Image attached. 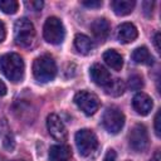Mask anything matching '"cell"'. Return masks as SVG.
I'll return each instance as SVG.
<instances>
[{
    "instance_id": "1",
    "label": "cell",
    "mask_w": 161,
    "mask_h": 161,
    "mask_svg": "<svg viewBox=\"0 0 161 161\" xmlns=\"http://www.w3.org/2000/svg\"><path fill=\"white\" fill-rule=\"evenodd\" d=\"M0 70L4 73V75L14 82L18 83L24 77L25 64L23 58L16 53H6L0 58Z\"/></svg>"
},
{
    "instance_id": "2",
    "label": "cell",
    "mask_w": 161,
    "mask_h": 161,
    "mask_svg": "<svg viewBox=\"0 0 161 161\" xmlns=\"http://www.w3.org/2000/svg\"><path fill=\"white\" fill-rule=\"evenodd\" d=\"M33 75L38 82L47 83L54 79L57 75V64L52 55L43 54L35 58L33 63Z\"/></svg>"
},
{
    "instance_id": "3",
    "label": "cell",
    "mask_w": 161,
    "mask_h": 161,
    "mask_svg": "<svg viewBox=\"0 0 161 161\" xmlns=\"http://www.w3.org/2000/svg\"><path fill=\"white\" fill-rule=\"evenodd\" d=\"M35 39V28L26 18H20L14 25V40L19 47L29 48Z\"/></svg>"
},
{
    "instance_id": "4",
    "label": "cell",
    "mask_w": 161,
    "mask_h": 161,
    "mask_svg": "<svg viewBox=\"0 0 161 161\" xmlns=\"http://www.w3.org/2000/svg\"><path fill=\"white\" fill-rule=\"evenodd\" d=\"M43 36L45 42L50 44H60L65 36V29L60 19L57 16H49L43 26Z\"/></svg>"
},
{
    "instance_id": "5",
    "label": "cell",
    "mask_w": 161,
    "mask_h": 161,
    "mask_svg": "<svg viewBox=\"0 0 161 161\" xmlns=\"http://www.w3.org/2000/svg\"><path fill=\"white\" fill-rule=\"evenodd\" d=\"M74 141H75V146H77V148H78V152H79V155H82V156H88V155H91V153L97 148V146H98L97 136L94 135L93 131L87 130V128L79 130V131L75 133Z\"/></svg>"
},
{
    "instance_id": "6",
    "label": "cell",
    "mask_w": 161,
    "mask_h": 161,
    "mask_svg": "<svg viewBox=\"0 0 161 161\" xmlns=\"http://www.w3.org/2000/svg\"><path fill=\"white\" fill-rule=\"evenodd\" d=\"M102 123L103 127L109 132V133H118L125 125V114L122 111L117 107H108L102 117Z\"/></svg>"
},
{
    "instance_id": "7",
    "label": "cell",
    "mask_w": 161,
    "mask_h": 161,
    "mask_svg": "<svg viewBox=\"0 0 161 161\" xmlns=\"http://www.w3.org/2000/svg\"><path fill=\"white\" fill-rule=\"evenodd\" d=\"M74 103L87 116L94 114L98 111V108H99V99H98V97L94 93L88 92V91H79V92H77L75 96H74Z\"/></svg>"
},
{
    "instance_id": "8",
    "label": "cell",
    "mask_w": 161,
    "mask_h": 161,
    "mask_svg": "<svg viewBox=\"0 0 161 161\" xmlns=\"http://www.w3.org/2000/svg\"><path fill=\"white\" fill-rule=\"evenodd\" d=\"M128 143L136 152H143L148 147V133L143 125L138 123L131 130L128 135Z\"/></svg>"
},
{
    "instance_id": "9",
    "label": "cell",
    "mask_w": 161,
    "mask_h": 161,
    "mask_svg": "<svg viewBox=\"0 0 161 161\" xmlns=\"http://www.w3.org/2000/svg\"><path fill=\"white\" fill-rule=\"evenodd\" d=\"M47 128H48V132L49 135L57 140V141H65L67 140V136H68V132H67V128L63 123V121L59 118L58 114L55 113H50L47 118Z\"/></svg>"
},
{
    "instance_id": "10",
    "label": "cell",
    "mask_w": 161,
    "mask_h": 161,
    "mask_svg": "<svg viewBox=\"0 0 161 161\" xmlns=\"http://www.w3.org/2000/svg\"><path fill=\"white\" fill-rule=\"evenodd\" d=\"M132 106H133V109L141 114V116H146L151 112L152 107H153V102H152V98L143 93V92H140L137 93L133 99H132Z\"/></svg>"
},
{
    "instance_id": "11",
    "label": "cell",
    "mask_w": 161,
    "mask_h": 161,
    "mask_svg": "<svg viewBox=\"0 0 161 161\" xmlns=\"http://www.w3.org/2000/svg\"><path fill=\"white\" fill-rule=\"evenodd\" d=\"M91 30H92V34L93 36L99 42V43H103L108 35H109V30H111V26H109V23L107 19L104 18H98L96 19L92 24H91Z\"/></svg>"
},
{
    "instance_id": "12",
    "label": "cell",
    "mask_w": 161,
    "mask_h": 161,
    "mask_svg": "<svg viewBox=\"0 0 161 161\" xmlns=\"http://www.w3.org/2000/svg\"><path fill=\"white\" fill-rule=\"evenodd\" d=\"M137 35H138L137 28L132 23H122L117 28V38L123 44L132 43L137 38Z\"/></svg>"
},
{
    "instance_id": "13",
    "label": "cell",
    "mask_w": 161,
    "mask_h": 161,
    "mask_svg": "<svg viewBox=\"0 0 161 161\" xmlns=\"http://www.w3.org/2000/svg\"><path fill=\"white\" fill-rule=\"evenodd\" d=\"M89 75L92 78V80L98 84V86H102L104 87L112 78H111V73L99 63H94L91 69H89Z\"/></svg>"
},
{
    "instance_id": "14",
    "label": "cell",
    "mask_w": 161,
    "mask_h": 161,
    "mask_svg": "<svg viewBox=\"0 0 161 161\" xmlns=\"http://www.w3.org/2000/svg\"><path fill=\"white\" fill-rule=\"evenodd\" d=\"M72 157V150L67 145H53L49 148L50 161H69Z\"/></svg>"
},
{
    "instance_id": "15",
    "label": "cell",
    "mask_w": 161,
    "mask_h": 161,
    "mask_svg": "<svg viewBox=\"0 0 161 161\" xmlns=\"http://www.w3.org/2000/svg\"><path fill=\"white\" fill-rule=\"evenodd\" d=\"M103 60L104 63L113 70H121L123 67V58L122 55L114 50V49H108L103 53Z\"/></svg>"
},
{
    "instance_id": "16",
    "label": "cell",
    "mask_w": 161,
    "mask_h": 161,
    "mask_svg": "<svg viewBox=\"0 0 161 161\" xmlns=\"http://www.w3.org/2000/svg\"><path fill=\"white\" fill-rule=\"evenodd\" d=\"M136 3L133 0H113L111 3V6L114 11L116 15L118 16H125L132 13Z\"/></svg>"
},
{
    "instance_id": "17",
    "label": "cell",
    "mask_w": 161,
    "mask_h": 161,
    "mask_svg": "<svg viewBox=\"0 0 161 161\" xmlns=\"http://www.w3.org/2000/svg\"><path fill=\"white\" fill-rule=\"evenodd\" d=\"M132 60L137 64H145V65H152L153 64V57L150 54V52L146 47L136 48L132 52Z\"/></svg>"
},
{
    "instance_id": "18",
    "label": "cell",
    "mask_w": 161,
    "mask_h": 161,
    "mask_svg": "<svg viewBox=\"0 0 161 161\" xmlns=\"http://www.w3.org/2000/svg\"><path fill=\"white\" fill-rule=\"evenodd\" d=\"M74 47L80 54H89L91 50L93 49V42L91 40L89 36L84 34H77L74 36Z\"/></svg>"
},
{
    "instance_id": "19",
    "label": "cell",
    "mask_w": 161,
    "mask_h": 161,
    "mask_svg": "<svg viewBox=\"0 0 161 161\" xmlns=\"http://www.w3.org/2000/svg\"><path fill=\"white\" fill-rule=\"evenodd\" d=\"M103 88H104V92L107 94L113 96V97H118L125 92L126 84H125V82L122 79L116 78V79H111Z\"/></svg>"
},
{
    "instance_id": "20",
    "label": "cell",
    "mask_w": 161,
    "mask_h": 161,
    "mask_svg": "<svg viewBox=\"0 0 161 161\" xmlns=\"http://www.w3.org/2000/svg\"><path fill=\"white\" fill-rule=\"evenodd\" d=\"M18 8L19 4L15 0H0V10L5 14H15Z\"/></svg>"
},
{
    "instance_id": "21",
    "label": "cell",
    "mask_w": 161,
    "mask_h": 161,
    "mask_svg": "<svg viewBox=\"0 0 161 161\" xmlns=\"http://www.w3.org/2000/svg\"><path fill=\"white\" fill-rule=\"evenodd\" d=\"M127 87L132 91H138L143 87V79L141 75L138 74H133L128 78V82H127Z\"/></svg>"
},
{
    "instance_id": "22",
    "label": "cell",
    "mask_w": 161,
    "mask_h": 161,
    "mask_svg": "<svg viewBox=\"0 0 161 161\" xmlns=\"http://www.w3.org/2000/svg\"><path fill=\"white\" fill-rule=\"evenodd\" d=\"M82 5L87 6V8H101L102 6V1L101 0H86L82 1Z\"/></svg>"
},
{
    "instance_id": "23",
    "label": "cell",
    "mask_w": 161,
    "mask_h": 161,
    "mask_svg": "<svg viewBox=\"0 0 161 161\" xmlns=\"http://www.w3.org/2000/svg\"><path fill=\"white\" fill-rule=\"evenodd\" d=\"M25 4H26V6L31 8L35 11H38L43 8V1H30V3H25Z\"/></svg>"
},
{
    "instance_id": "24",
    "label": "cell",
    "mask_w": 161,
    "mask_h": 161,
    "mask_svg": "<svg viewBox=\"0 0 161 161\" xmlns=\"http://www.w3.org/2000/svg\"><path fill=\"white\" fill-rule=\"evenodd\" d=\"M103 161H116V151L112 150V148H109V150L106 152Z\"/></svg>"
},
{
    "instance_id": "25",
    "label": "cell",
    "mask_w": 161,
    "mask_h": 161,
    "mask_svg": "<svg viewBox=\"0 0 161 161\" xmlns=\"http://www.w3.org/2000/svg\"><path fill=\"white\" fill-rule=\"evenodd\" d=\"M160 131L161 128H160V111H158L155 116V132H156V136L158 137H160Z\"/></svg>"
},
{
    "instance_id": "26",
    "label": "cell",
    "mask_w": 161,
    "mask_h": 161,
    "mask_svg": "<svg viewBox=\"0 0 161 161\" xmlns=\"http://www.w3.org/2000/svg\"><path fill=\"white\" fill-rule=\"evenodd\" d=\"M5 36H6V29H5L4 23L0 20V43H1V42H4Z\"/></svg>"
},
{
    "instance_id": "27",
    "label": "cell",
    "mask_w": 161,
    "mask_h": 161,
    "mask_svg": "<svg viewBox=\"0 0 161 161\" xmlns=\"http://www.w3.org/2000/svg\"><path fill=\"white\" fill-rule=\"evenodd\" d=\"M158 42H160V33H156V34H155V38H153V43H155V47H156V50H157V52H160Z\"/></svg>"
},
{
    "instance_id": "28",
    "label": "cell",
    "mask_w": 161,
    "mask_h": 161,
    "mask_svg": "<svg viewBox=\"0 0 161 161\" xmlns=\"http://www.w3.org/2000/svg\"><path fill=\"white\" fill-rule=\"evenodd\" d=\"M6 94V86L5 83L0 79V96H5Z\"/></svg>"
},
{
    "instance_id": "29",
    "label": "cell",
    "mask_w": 161,
    "mask_h": 161,
    "mask_svg": "<svg viewBox=\"0 0 161 161\" xmlns=\"http://www.w3.org/2000/svg\"><path fill=\"white\" fill-rule=\"evenodd\" d=\"M150 161H161V157H160V152L157 151V152H156V153L152 156V158H151Z\"/></svg>"
},
{
    "instance_id": "30",
    "label": "cell",
    "mask_w": 161,
    "mask_h": 161,
    "mask_svg": "<svg viewBox=\"0 0 161 161\" xmlns=\"http://www.w3.org/2000/svg\"><path fill=\"white\" fill-rule=\"evenodd\" d=\"M13 161H23V160H13Z\"/></svg>"
}]
</instances>
